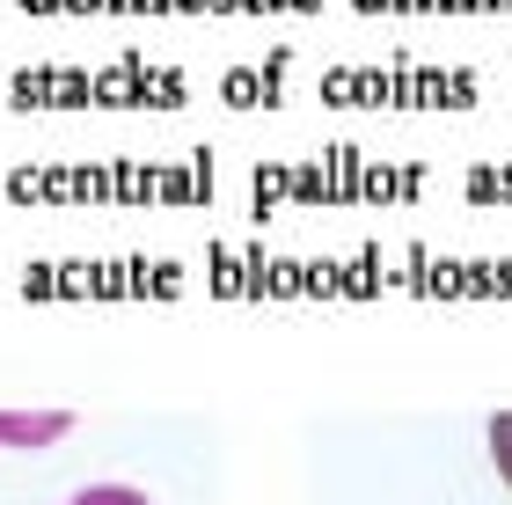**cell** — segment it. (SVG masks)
Returning <instances> with one entry per match:
<instances>
[{
  "label": "cell",
  "instance_id": "cell-1",
  "mask_svg": "<svg viewBox=\"0 0 512 505\" xmlns=\"http://www.w3.org/2000/svg\"><path fill=\"white\" fill-rule=\"evenodd\" d=\"M491 447H498V469H505V484H512V418L491 425Z\"/></svg>",
  "mask_w": 512,
  "mask_h": 505
}]
</instances>
